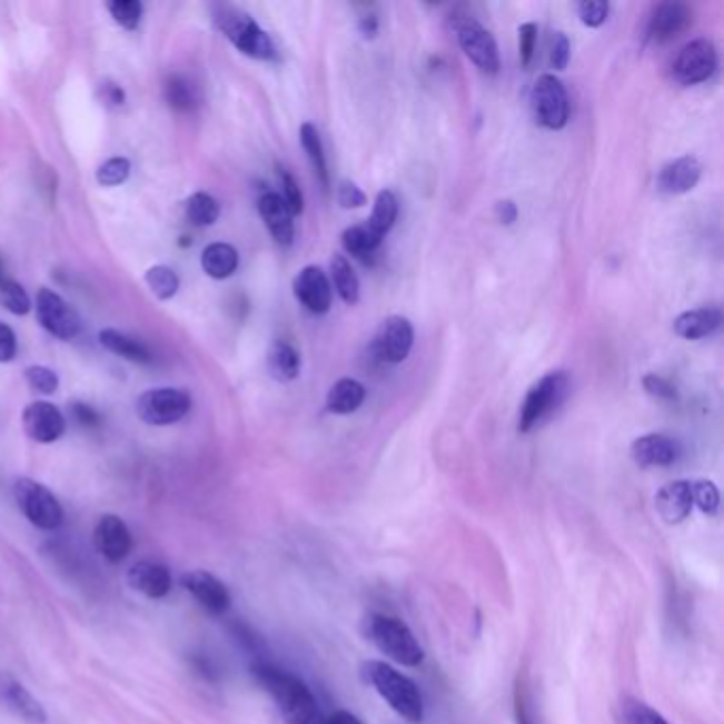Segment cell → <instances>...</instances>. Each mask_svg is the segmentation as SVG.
Returning <instances> with one entry per match:
<instances>
[{
	"label": "cell",
	"mask_w": 724,
	"mask_h": 724,
	"mask_svg": "<svg viewBox=\"0 0 724 724\" xmlns=\"http://www.w3.org/2000/svg\"><path fill=\"white\" fill-rule=\"evenodd\" d=\"M254 676L259 686L275 700L285 723L326 724L319 701L300 677L268 663H257Z\"/></svg>",
	"instance_id": "1"
},
{
	"label": "cell",
	"mask_w": 724,
	"mask_h": 724,
	"mask_svg": "<svg viewBox=\"0 0 724 724\" xmlns=\"http://www.w3.org/2000/svg\"><path fill=\"white\" fill-rule=\"evenodd\" d=\"M364 676L374 686V691L389 703V707L408 723L419 724L425 718V705L419 686L396 667L383 661L364 663Z\"/></svg>",
	"instance_id": "2"
},
{
	"label": "cell",
	"mask_w": 724,
	"mask_h": 724,
	"mask_svg": "<svg viewBox=\"0 0 724 724\" xmlns=\"http://www.w3.org/2000/svg\"><path fill=\"white\" fill-rule=\"evenodd\" d=\"M212 20L224 37L245 56H251L256 60H277V47L272 39L249 13L230 4H217L212 9Z\"/></svg>",
	"instance_id": "3"
},
{
	"label": "cell",
	"mask_w": 724,
	"mask_h": 724,
	"mask_svg": "<svg viewBox=\"0 0 724 724\" xmlns=\"http://www.w3.org/2000/svg\"><path fill=\"white\" fill-rule=\"evenodd\" d=\"M366 635L374 646L404 667H417L423 663V648L410 627L389 614H373L366 623Z\"/></svg>",
	"instance_id": "4"
},
{
	"label": "cell",
	"mask_w": 724,
	"mask_h": 724,
	"mask_svg": "<svg viewBox=\"0 0 724 724\" xmlns=\"http://www.w3.org/2000/svg\"><path fill=\"white\" fill-rule=\"evenodd\" d=\"M13 497L23 516L43 532H56L65 523V510L58 497L46 485L32 478H18L13 485Z\"/></svg>",
	"instance_id": "5"
},
{
	"label": "cell",
	"mask_w": 724,
	"mask_h": 724,
	"mask_svg": "<svg viewBox=\"0 0 724 724\" xmlns=\"http://www.w3.org/2000/svg\"><path fill=\"white\" fill-rule=\"evenodd\" d=\"M569 394V376L565 373L546 374L539 378L532 391L525 397V404L520 408L518 417V432L527 434L536 427L539 420L551 415L555 408H559Z\"/></svg>",
	"instance_id": "6"
},
{
	"label": "cell",
	"mask_w": 724,
	"mask_h": 724,
	"mask_svg": "<svg viewBox=\"0 0 724 724\" xmlns=\"http://www.w3.org/2000/svg\"><path fill=\"white\" fill-rule=\"evenodd\" d=\"M189 408H191V397L187 396L184 389H175V387L149 389L137 401L139 419L156 427L172 425L184 419Z\"/></svg>",
	"instance_id": "7"
},
{
	"label": "cell",
	"mask_w": 724,
	"mask_h": 724,
	"mask_svg": "<svg viewBox=\"0 0 724 724\" xmlns=\"http://www.w3.org/2000/svg\"><path fill=\"white\" fill-rule=\"evenodd\" d=\"M532 109L537 123L548 130L565 128L569 119V100L565 86L555 75H542L532 90Z\"/></svg>",
	"instance_id": "8"
},
{
	"label": "cell",
	"mask_w": 724,
	"mask_h": 724,
	"mask_svg": "<svg viewBox=\"0 0 724 724\" xmlns=\"http://www.w3.org/2000/svg\"><path fill=\"white\" fill-rule=\"evenodd\" d=\"M716 67H718V53L714 43L707 39H697L680 49L672 72L677 83L695 86L710 79Z\"/></svg>",
	"instance_id": "9"
},
{
	"label": "cell",
	"mask_w": 724,
	"mask_h": 724,
	"mask_svg": "<svg viewBox=\"0 0 724 724\" xmlns=\"http://www.w3.org/2000/svg\"><path fill=\"white\" fill-rule=\"evenodd\" d=\"M37 317L49 334L62 340H72L81 331V317L77 310L60 294L47 287L37 294Z\"/></svg>",
	"instance_id": "10"
},
{
	"label": "cell",
	"mask_w": 724,
	"mask_h": 724,
	"mask_svg": "<svg viewBox=\"0 0 724 724\" xmlns=\"http://www.w3.org/2000/svg\"><path fill=\"white\" fill-rule=\"evenodd\" d=\"M415 329L406 317L391 315L387 317L374 336V353L387 364H401L413 349Z\"/></svg>",
	"instance_id": "11"
},
{
	"label": "cell",
	"mask_w": 724,
	"mask_h": 724,
	"mask_svg": "<svg viewBox=\"0 0 724 724\" xmlns=\"http://www.w3.org/2000/svg\"><path fill=\"white\" fill-rule=\"evenodd\" d=\"M22 425L26 436L34 443L51 444L67 432V419L58 406L49 401H32L23 408Z\"/></svg>",
	"instance_id": "12"
},
{
	"label": "cell",
	"mask_w": 724,
	"mask_h": 724,
	"mask_svg": "<svg viewBox=\"0 0 724 724\" xmlns=\"http://www.w3.org/2000/svg\"><path fill=\"white\" fill-rule=\"evenodd\" d=\"M181 584L187 593L200 604V607L207 609L212 616H224L232 606L228 586L205 569L187 572L181 578Z\"/></svg>",
	"instance_id": "13"
},
{
	"label": "cell",
	"mask_w": 724,
	"mask_h": 724,
	"mask_svg": "<svg viewBox=\"0 0 724 724\" xmlns=\"http://www.w3.org/2000/svg\"><path fill=\"white\" fill-rule=\"evenodd\" d=\"M93 546L113 565L126 559L132 551V534L123 518H119L117 514L100 516L93 527Z\"/></svg>",
	"instance_id": "14"
},
{
	"label": "cell",
	"mask_w": 724,
	"mask_h": 724,
	"mask_svg": "<svg viewBox=\"0 0 724 724\" xmlns=\"http://www.w3.org/2000/svg\"><path fill=\"white\" fill-rule=\"evenodd\" d=\"M457 37H459V46L466 51L467 58L478 69L487 70V72L499 70V51H497V43L489 30H485L480 23L474 22V20H466V22L459 23Z\"/></svg>",
	"instance_id": "15"
},
{
	"label": "cell",
	"mask_w": 724,
	"mask_h": 724,
	"mask_svg": "<svg viewBox=\"0 0 724 724\" xmlns=\"http://www.w3.org/2000/svg\"><path fill=\"white\" fill-rule=\"evenodd\" d=\"M0 705L23 718L26 723L46 724L47 712L43 703L37 700L18 677L0 672Z\"/></svg>",
	"instance_id": "16"
},
{
	"label": "cell",
	"mask_w": 724,
	"mask_h": 724,
	"mask_svg": "<svg viewBox=\"0 0 724 724\" xmlns=\"http://www.w3.org/2000/svg\"><path fill=\"white\" fill-rule=\"evenodd\" d=\"M294 294L298 303L315 315H326L331 306V287L319 266H306L294 279Z\"/></svg>",
	"instance_id": "17"
},
{
	"label": "cell",
	"mask_w": 724,
	"mask_h": 724,
	"mask_svg": "<svg viewBox=\"0 0 724 724\" xmlns=\"http://www.w3.org/2000/svg\"><path fill=\"white\" fill-rule=\"evenodd\" d=\"M693 23V11L684 2H661L653 11L648 34L654 41L665 43L686 32Z\"/></svg>",
	"instance_id": "18"
},
{
	"label": "cell",
	"mask_w": 724,
	"mask_h": 724,
	"mask_svg": "<svg viewBox=\"0 0 724 724\" xmlns=\"http://www.w3.org/2000/svg\"><path fill=\"white\" fill-rule=\"evenodd\" d=\"M654 506L667 525H677L693 513L691 480H674L656 490Z\"/></svg>",
	"instance_id": "19"
},
{
	"label": "cell",
	"mask_w": 724,
	"mask_h": 724,
	"mask_svg": "<svg viewBox=\"0 0 724 724\" xmlns=\"http://www.w3.org/2000/svg\"><path fill=\"white\" fill-rule=\"evenodd\" d=\"M257 209H259V215H261L268 232L272 234V238L282 247H289L294 242V234H296L294 215H291V210L287 209L280 194H275V191L264 194L257 202Z\"/></svg>",
	"instance_id": "20"
},
{
	"label": "cell",
	"mask_w": 724,
	"mask_h": 724,
	"mask_svg": "<svg viewBox=\"0 0 724 724\" xmlns=\"http://www.w3.org/2000/svg\"><path fill=\"white\" fill-rule=\"evenodd\" d=\"M700 160L693 156H684V158H677L674 162L665 163L661 168L656 187H658V191H663L667 196H677V194L691 191L700 184Z\"/></svg>",
	"instance_id": "21"
},
{
	"label": "cell",
	"mask_w": 724,
	"mask_h": 724,
	"mask_svg": "<svg viewBox=\"0 0 724 724\" xmlns=\"http://www.w3.org/2000/svg\"><path fill=\"white\" fill-rule=\"evenodd\" d=\"M128 584L149 599H163L172 588V578L162 563L140 561L128 572Z\"/></svg>",
	"instance_id": "22"
},
{
	"label": "cell",
	"mask_w": 724,
	"mask_h": 724,
	"mask_svg": "<svg viewBox=\"0 0 724 724\" xmlns=\"http://www.w3.org/2000/svg\"><path fill=\"white\" fill-rule=\"evenodd\" d=\"M677 444L663 434H648L631 444V457L639 467H667L676 464Z\"/></svg>",
	"instance_id": "23"
},
{
	"label": "cell",
	"mask_w": 724,
	"mask_h": 724,
	"mask_svg": "<svg viewBox=\"0 0 724 724\" xmlns=\"http://www.w3.org/2000/svg\"><path fill=\"white\" fill-rule=\"evenodd\" d=\"M723 326V313L716 306H703L697 310L682 313L674 321V331L680 338L700 340L712 336L718 327Z\"/></svg>",
	"instance_id": "24"
},
{
	"label": "cell",
	"mask_w": 724,
	"mask_h": 724,
	"mask_svg": "<svg viewBox=\"0 0 724 724\" xmlns=\"http://www.w3.org/2000/svg\"><path fill=\"white\" fill-rule=\"evenodd\" d=\"M366 399V387L355 378H340L327 394V410L334 415H350Z\"/></svg>",
	"instance_id": "25"
},
{
	"label": "cell",
	"mask_w": 724,
	"mask_h": 724,
	"mask_svg": "<svg viewBox=\"0 0 724 724\" xmlns=\"http://www.w3.org/2000/svg\"><path fill=\"white\" fill-rule=\"evenodd\" d=\"M200 264L210 279H228L238 268V251L228 242H212L202 251Z\"/></svg>",
	"instance_id": "26"
},
{
	"label": "cell",
	"mask_w": 724,
	"mask_h": 724,
	"mask_svg": "<svg viewBox=\"0 0 724 724\" xmlns=\"http://www.w3.org/2000/svg\"><path fill=\"white\" fill-rule=\"evenodd\" d=\"M100 345L107 350H111L113 355H119L123 359L137 361V364H149L151 361V350L147 349L140 340H135L117 329H102L98 334Z\"/></svg>",
	"instance_id": "27"
},
{
	"label": "cell",
	"mask_w": 724,
	"mask_h": 724,
	"mask_svg": "<svg viewBox=\"0 0 724 724\" xmlns=\"http://www.w3.org/2000/svg\"><path fill=\"white\" fill-rule=\"evenodd\" d=\"M383 238H385V236L376 232L373 226L366 221V224L350 226V228H347V230L343 232V247H345V251L350 254V256L366 259V257L376 254V249L380 247Z\"/></svg>",
	"instance_id": "28"
},
{
	"label": "cell",
	"mask_w": 724,
	"mask_h": 724,
	"mask_svg": "<svg viewBox=\"0 0 724 724\" xmlns=\"http://www.w3.org/2000/svg\"><path fill=\"white\" fill-rule=\"evenodd\" d=\"M268 370L272 378L289 383L300 374V355L287 343H275L268 353Z\"/></svg>",
	"instance_id": "29"
},
{
	"label": "cell",
	"mask_w": 724,
	"mask_h": 724,
	"mask_svg": "<svg viewBox=\"0 0 724 724\" xmlns=\"http://www.w3.org/2000/svg\"><path fill=\"white\" fill-rule=\"evenodd\" d=\"M329 268H331V279H334V287H336L338 296L347 304L359 303V279H357L355 270L350 268L347 257L334 254L329 261Z\"/></svg>",
	"instance_id": "30"
},
{
	"label": "cell",
	"mask_w": 724,
	"mask_h": 724,
	"mask_svg": "<svg viewBox=\"0 0 724 724\" xmlns=\"http://www.w3.org/2000/svg\"><path fill=\"white\" fill-rule=\"evenodd\" d=\"M300 140H303L304 151L308 156V160L313 163L321 186L329 187V172H327L326 153H324V142L319 137V130L313 123H303L300 128Z\"/></svg>",
	"instance_id": "31"
},
{
	"label": "cell",
	"mask_w": 724,
	"mask_h": 724,
	"mask_svg": "<svg viewBox=\"0 0 724 724\" xmlns=\"http://www.w3.org/2000/svg\"><path fill=\"white\" fill-rule=\"evenodd\" d=\"M163 92H166V100L168 105L175 109V111H181V113H187L191 111L196 105H198V92H196V86L184 77V75H172L168 77L166 86H163Z\"/></svg>",
	"instance_id": "32"
},
{
	"label": "cell",
	"mask_w": 724,
	"mask_h": 724,
	"mask_svg": "<svg viewBox=\"0 0 724 724\" xmlns=\"http://www.w3.org/2000/svg\"><path fill=\"white\" fill-rule=\"evenodd\" d=\"M186 212L187 219L198 226V228H205V226H212L217 219H219V202L210 196V194H205V191H198L194 196H189L186 202Z\"/></svg>",
	"instance_id": "33"
},
{
	"label": "cell",
	"mask_w": 724,
	"mask_h": 724,
	"mask_svg": "<svg viewBox=\"0 0 724 724\" xmlns=\"http://www.w3.org/2000/svg\"><path fill=\"white\" fill-rule=\"evenodd\" d=\"M397 217V198L394 191L389 189H383L378 196H376V202H374L373 215L368 219V224L373 226L374 230L378 234L389 232L396 224Z\"/></svg>",
	"instance_id": "34"
},
{
	"label": "cell",
	"mask_w": 724,
	"mask_h": 724,
	"mask_svg": "<svg viewBox=\"0 0 724 724\" xmlns=\"http://www.w3.org/2000/svg\"><path fill=\"white\" fill-rule=\"evenodd\" d=\"M145 282L153 291V296L160 298V300L175 298L177 291H179V285H181L177 272L172 268H168V266H153V268H149L147 275H145Z\"/></svg>",
	"instance_id": "35"
},
{
	"label": "cell",
	"mask_w": 724,
	"mask_h": 724,
	"mask_svg": "<svg viewBox=\"0 0 724 724\" xmlns=\"http://www.w3.org/2000/svg\"><path fill=\"white\" fill-rule=\"evenodd\" d=\"M514 721L516 724H537L529 680L525 674H518L514 684Z\"/></svg>",
	"instance_id": "36"
},
{
	"label": "cell",
	"mask_w": 724,
	"mask_h": 724,
	"mask_svg": "<svg viewBox=\"0 0 724 724\" xmlns=\"http://www.w3.org/2000/svg\"><path fill=\"white\" fill-rule=\"evenodd\" d=\"M0 304L13 315H26L32 308L26 289L16 280H0Z\"/></svg>",
	"instance_id": "37"
},
{
	"label": "cell",
	"mask_w": 724,
	"mask_h": 724,
	"mask_svg": "<svg viewBox=\"0 0 724 724\" xmlns=\"http://www.w3.org/2000/svg\"><path fill=\"white\" fill-rule=\"evenodd\" d=\"M693 493V506H697L701 513L714 516L721 508V493L712 480H695L691 483Z\"/></svg>",
	"instance_id": "38"
},
{
	"label": "cell",
	"mask_w": 724,
	"mask_h": 724,
	"mask_svg": "<svg viewBox=\"0 0 724 724\" xmlns=\"http://www.w3.org/2000/svg\"><path fill=\"white\" fill-rule=\"evenodd\" d=\"M130 170L132 166L128 158H111L96 170V181L102 187L121 186L128 181Z\"/></svg>",
	"instance_id": "39"
},
{
	"label": "cell",
	"mask_w": 724,
	"mask_h": 724,
	"mask_svg": "<svg viewBox=\"0 0 724 724\" xmlns=\"http://www.w3.org/2000/svg\"><path fill=\"white\" fill-rule=\"evenodd\" d=\"M111 18L126 30H137L142 18V4L139 0H116L107 4Z\"/></svg>",
	"instance_id": "40"
},
{
	"label": "cell",
	"mask_w": 724,
	"mask_h": 724,
	"mask_svg": "<svg viewBox=\"0 0 724 724\" xmlns=\"http://www.w3.org/2000/svg\"><path fill=\"white\" fill-rule=\"evenodd\" d=\"M623 721L625 724H670L651 705L637 700L623 701Z\"/></svg>",
	"instance_id": "41"
},
{
	"label": "cell",
	"mask_w": 724,
	"mask_h": 724,
	"mask_svg": "<svg viewBox=\"0 0 724 724\" xmlns=\"http://www.w3.org/2000/svg\"><path fill=\"white\" fill-rule=\"evenodd\" d=\"M23 376H26L28 387H30L32 391H37V394L51 396V394L58 391V385H60L58 374L53 373V370H49L46 366H30V368H26Z\"/></svg>",
	"instance_id": "42"
},
{
	"label": "cell",
	"mask_w": 724,
	"mask_h": 724,
	"mask_svg": "<svg viewBox=\"0 0 724 724\" xmlns=\"http://www.w3.org/2000/svg\"><path fill=\"white\" fill-rule=\"evenodd\" d=\"M279 179L282 187L280 198L285 200L287 209L291 210V215H300L304 210V196L298 181L285 168H279Z\"/></svg>",
	"instance_id": "43"
},
{
	"label": "cell",
	"mask_w": 724,
	"mask_h": 724,
	"mask_svg": "<svg viewBox=\"0 0 724 724\" xmlns=\"http://www.w3.org/2000/svg\"><path fill=\"white\" fill-rule=\"evenodd\" d=\"M537 43L536 23H523L518 28V53H520V65L527 69L534 60Z\"/></svg>",
	"instance_id": "44"
},
{
	"label": "cell",
	"mask_w": 724,
	"mask_h": 724,
	"mask_svg": "<svg viewBox=\"0 0 724 724\" xmlns=\"http://www.w3.org/2000/svg\"><path fill=\"white\" fill-rule=\"evenodd\" d=\"M607 2L604 0H584L578 4V16L583 20L584 26L588 28H599L602 23L607 20Z\"/></svg>",
	"instance_id": "45"
},
{
	"label": "cell",
	"mask_w": 724,
	"mask_h": 724,
	"mask_svg": "<svg viewBox=\"0 0 724 724\" xmlns=\"http://www.w3.org/2000/svg\"><path fill=\"white\" fill-rule=\"evenodd\" d=\"M642 385H644L646 394L656 397V399H663V401H676L677 399L676 389L672 387V383L665 380L658 374H646L644 380H642Z\"/></svg>",
	"instance_id": "46"
},
{
	"label": "cell",
	"mask_w": 724,
	"mask_h": 724,
	"mask_svg": "<svg viewBox=\"0 0 724 724\" xmlns=\"http://www.w3.org/2000/svg\"><path fill=\"white\" fill-rule=\"evenodd\" d=\"M368 202L366 194L353 181H340L338 186V205L343 209H361Z\"/></svg>",
	"instance_id": "47"
},
{
	"label": "cell",
	"mask_w": 724,
	"mask_h": 724,
	"mask_svg": "<svg viewBox=\"0 0 724 724\" xmlns=\"http://www.w3.org/2000/svg\"><path fill=\"white\" fill-rule=\"evenodd\" d=\"M569 51H572V47H569L567 37L563 32H555L553 47H551V62H553L555 69H567V65H569Z\"/></svg>",
	"instance_id": "48"
},
{
	"label": "cell",
	"mask_w": 724,
	"mask_h": 724,
	"mask_svg": "<svg viewBox=\"0 0 724 724\" xmlns=\"http://www.w3.org/2000/svg\"><path fill=\"white\" fill-rule=\"evenodd\" d=\"M16 353H18L16 331L0 321V364L11 361L16 357Z\"/></svg>",
	"instance_id": "49"
},
{
	"label": "cell",
	"mask_w": 724,
	"mask_h": 724,
	"mask_svg": "<svg viewBox=\"0 0 724 724\" xmlns=\"http://www.w3.org/2000/svg\"><path fill=\"white\" fill-rule=\"evenodd\" d=\"M70 413H72V419L77 420L79 425H83V427H96L100 423V415L88 404L77 401V404L70 406Z\"/></svg>",
	"instance_id": "50"
},
{
	"label": "cell",
	"mask_w": 724,
	"mask_h": 724,
	"mask_svg": "<svg viewBox=\"0 0 724 724\" xmlns=\"http://www.w3.org/2000/svg\"><path fill=\"white\" fill-rule=\"evenodd\" d=\"M100 96H102L105 105H109V107H121L126 100V92L117 83H102Z\"/></svg>",
	"instance_id": "51"
},
{
	"label": "cell",
	"mask_w": 724,
	"mask_h": 724,
	"mask_svg": "<svg viewBox=\"0 0 724 724\" xmlns=\"http://www.w3.org/2000/svg\"><path fill=\"white\" fill-rule=\"evenodd\" d=\"M495 212H497V219H499L502 224H506V226L514 224L516 217H518V209H516V205H514L513 200H502V202H497Z\"/></svg>",
	"instance_id": "52"
},
{
	"label": "cell",
	"mask_w": 724,
	"mask_h": 724,
	"mask_svg": "<svg viewBox=\"0 0 724 724\" xmlns=\"http://www.w3.org/2000/svg\"><path fill=\"white\" fill-rule=\"evenodd\" d=\"M326 724H364L355 714H350L347 710H338L334 714H329L326 718Z\"/></svg>",
	"instance_id": "53"
},
{
	"label": "cell",
	"mask_w": 724,
	"mask_h": 724,
	"mask_svg": "<svg viewBox=\"0 0 724 724\" xmlns=\"http://www.w3.org/2000/svg\"><path fill=\"white\" fill-rule=\"evenodd\" d=\"M359 28H361L364 37H374L376 30H378V20H376V16H366V18H361Z\"/></svg>",
	"instance_id": "54"
}]
</instances>
